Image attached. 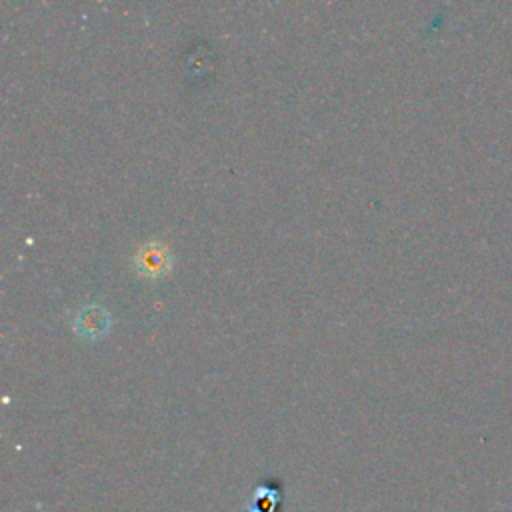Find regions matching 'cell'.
<instances>
[{
  "label": "cell",
  "instance_id": "7a4b0ae2",
  "mask_svg": "<svg viewBox=\"0 0 512 512\" xmlns=\"http://www.w3.org/2000/svg\"><path fill=\"white\" fill-rule=\"evenodd\" d=\"M282 500H284L282 484L276 478H268L252 490L242 512H280Z\"/></svg>",
  "mask_w": 512,
  "mask_h": 512
},
{
  "label": "cell",
  "instance_id": "6da1fadb",
  "mask_svg": "<svg viewBox=\"0 0 512 512\" xmlns=\"http://www.w3.org/2000/svg\"><path fill=\"white\" fill-rule=\"evenodd\" d=\"M134 266L140 276L160 278L172 266L170 250L160 242H146L138 248V252L134 256Z\"/></svg>",
  "mask_w": 512,
  "mask_h": 512
},
{
  "label": "cell",
  "instance_id": "3957f363",
  "mask_svg": "<svg viewBox=\"0 0 512 512\" xmlns=\"http://www.w3.org/2000/svg\"><path fill=\"white\" fill-rule=\"evenodd\" d=\"M110 326V316L108 312L98 306V304H88L82 310H78L76 320H74V330L84 336V338H100L102 334H106Z\"/></svg>",
  "mask_w": 512,
  "mask_h": 512
}]
</instances>
